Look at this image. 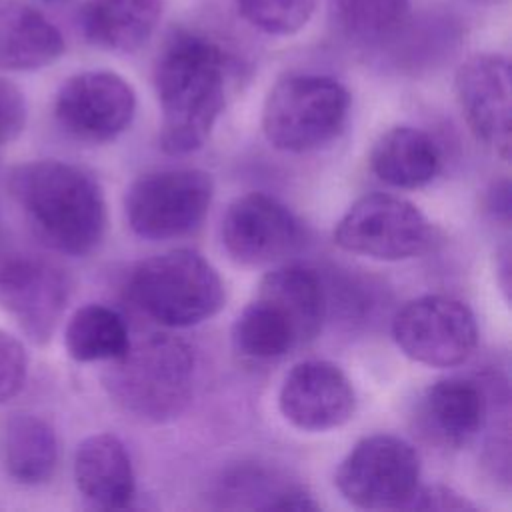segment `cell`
Listing matches in <instances>:
<instances>
[{"label":"cell","instance_id":"6da1fadb","mask_svg":"<svg viewBox=\"0 0 512 512\" xmlns=\"http://www.w3.org/2000/svg\"><path fill=\"white\" fill-rule=\"evenodd\" d=\"M230 58L210 36L178 30L154 64V90L162 112L160 146L190 154L204 146L226 106Z\"/></svg>","mask_w":512,"mask_h":512},{"label":"cell","instance_id":"7a4b0ae2","mask_svg":"<svg viewBox=\"0 0 512 512\" xmlns=\"http://www.w3.org/2000/svg\"><path fill=\"white\" fill-rule=\"evenodd\" d=\"M8 194L32 232L68 256H88L106 234L108 214L100 182L62 160L16 164L6 178Z\"/></svg>","mask_w":512,"mask_h":512},{"label":"cell","instance_id":"3957f363","mask_svg":"<svg viewBox=\"0 0 512 512\" xmlns=\"http://www.w3.org/2000/svg\"><path fill=\"white\" fill-rule=\"evenodd\" d=\"M194 352L170 334H148L108 362L102 384L112 402L140 422H168L190 404Z\"/></svg>","mask_w":512,"mask_h":512},{"label":"cell","instance_id":"277c9868","mask_svg":"<svg viewBox=\"0 0 512 512\" xmlns=\"http://www.w3.org/2000/svg\"><path fill=\"white\" fill-rule=\"evenodd\" d=\"M126 294L148 318L168 328L200 324L226 302L218 270L188 248L138 262L128 276Z\"/></svg>","mask_w":512,"mask_h":512},{"label":"cell","instance_id":"5b68a950","mask_svg":"<svg viewBox=\"0 0 512 512\" xmlns=\"http://www.w3.org/2000/svg\"><path fill=\"white\" fill-rule=\"evenodd\" d=\"M350 94L324 74H288L268 92L262 132L270 146L302 154L330 144L346 126Z\"/></svg>","mask_w":512,"mask_h":512},{"label":"cell","instance_id":"8992f818","mask_svg":"<svg viewBox=\"0 0 512 512\" xmlns=\"http://www.w3.org/2000/svg\"><path fill=\"white\" fill-rule=\"evenodd\" d=\"M214 196L208 172L168 168L138 176L124 196L126 218L134 234L146 240L184 236L200 226Z\"/></svg>","mask_w":512,"mask_h":512},{"label":"cell","instance_id":"52a82bcc","mask_svg":"<svg viewBox=\"0 0 512 512\" xmlns=\"http://www.w3.org/2000/svg\"><path fill=\"white\" fill-rule=\"evenodd\" d=\"M334 482L342 498L356 508H406L420 486V458L404 438L372 434L344 456Z\"/></svg>","mask_w":512,"mask_h":512},{"label":"cell","instance_id":"ba28073f","mask_svg":"<svg viewBox=\"0 0 512 512\" xmlns=\"http://www.w3.org/2000/svg\"><path fill=\"white\" fill-rule=\"evenodd\" d=\"M430 240L432 226L418 206L380 192L358 198L334 228L342 250L388 262L422 254Z\"/></svg>","mask_w":512,"mask_h":512},{"label":"cell","instance_id":"9c48e42d","mask_svg":"<svg viewBox=\"0 0 512 512\" xmlns=\"http://www.w3.org/2000/svg\"><path fill=\"white\" fill-rule=\"evenodd\" d=\"M392 336L410 360L432 368H452L474 352L478 324L462 300L426 294L408 300L396 312Z\"/></svg>","mask_w":512,"mask_h":512},{"label":"cell","instance_id":"30bf717a","mask_svg":"<svg viewBox=\"0 0 512 512\" xmlns=\"http://www.w3.org/2000/svg\"><path fill=\"white\" fill-rule=\"evenodd\" d=\"M70 296V276L52 260L18 254L0 264V308L36 346L52 340Z\"/></svg>","mask_w":512,"mask_h":512},{"label":"cell","instance_id":"8fae6325","mask_svg":"<svg viewBox=\"0 0 512 512\" xmlns=\"http://www.w3.org/2000/svg\"><path fill=\"white\" fill-rule=\"evenodd\" d=\"M136 114V92L110 70H86L70 76L54 98V118L72 138L104 144L128 130Z\"/></svg>","mask_w":512,"mask_h":512},{"label":"cell","instance_id":"7c38bea8","mask_svg":"<svg viewBox=\"0 0 512 512\" xmlns=\"http://www.w3.org/2000/svg\"><path fill=\"white\" fill-rule=\"evenodd\" d=\"M220 234L230 258L244 266L274 264L302 244L300 220L264 192L238 196L222 218Z\"/></svg>","mask_w":512,"mask_h":512},{"label":"cell","instance_id":"4fadbf2b","mask_svg":"<svg viewBox=\"0 0 512 512\" xmlns=\"http://www.w3.org/2000/svg\"><path fill=\"white\" fill-rule=\"evenodd\" d=\"M278 406L298 430L324 432L344 426L356 412V392L340 366L328 360H304L286 374Z\"/></svg>","mask_w":512,"mask_h":512},{"label":"cell","instance_id":"5bb4252c","mask_svg":"<svg viewBox=\"0 0 512 512\" xmlns=\"http://www.w3.org/2000/svg\"><path fill=\"white\" fill-rule=\"evenodd\" d=\"M456 100L472 134L502 160L510 156V62L474 54L456 72Z\"/></svg>","mask_w":512,"mask_h":512},{"label":"cell","instance_id":"9a60e30c","mask_svg":"<svg viewBox=\"0 0 512 512\" xmlns=\"http://www.w3.org/2000/svg\"><path fill=\"white\" fill-rule=\"evenodd\" d=\"M74 482L96 508H128L136 496V478L122 440L106 432L84 438L74 454Z\"/></svg>","mask_w":512,"mask_h":512},{"label":"cell","instance_id":"2e32d148","mask_svg":"<svg viewBox=\"0 0 512 512\" xmlns=\"http://www.w3.org/2000/svg\"><path fill=\"white\" fill-rule=\"evenodd\" d=\"M420 414L426 430L442 444L462 448L484 428L488 400L476 380L448 376L426 388Z\"/></svg>","mask_w":512,"mask_h":512},{"label":"cell","instance_id":"e0dca14e","mask_svg":"<svg viewBox=\"0 0 512 512\" xmlns=\"http://www.w3.org/2000/svg\"><path fill=\"white\" fill-rule=\"evenodd\" d=\"M64 48L62 32L46 14L22 0H0V70L46 68Z\"/></svg>","mask_w":512,"mask_h":512},{"label":"cell","instance_id":"ac0fdd59","mask_svg":"<svg viewBox=\"0 0 512 512\" xmlns=\"http://www.w3.org/2000/svg\"><path fill=\"white\" fill-rule=\"evenodd\" d=\"M164 0H86L78 26L88 44L110 52H136L160 24Z\"/></svg>","mask_w":512,"mask_h":512},{"label":"cell","instance_id":"d6986e66","mask_svg":"<svg viewBox=\"0 0 512 512\" xmlns=\"http://www.w3.org/2000/svg\"><path fill=\"white\" fill-rule=\"evenodd\" d=\"M60 444L48 420L30 412H12L0 424V464L22 486L46 484L58 466Z\"/></svg>","mask_w":512,"mask_h":512},{"label":"cell","instance_id":"ffe728a7","mask_svg":"<svg viewBox=\"0 0 512 512\" xmlns=\"http://www.w3.org/2000/svg\"><path fill=\"white\" fill-rule=\"evenodd\" d=\"M372 172L394 188H422L430 184L440 168L438 144L420 128L394 126L380 134L370 150Z\"/></svg>","mask_w":512,"mask_h":512},{"label":"cell","instance_id":"44dd1931","mask_svg":"<svg viewBox=\"0 0 512 512\" xmlns=\"http://www.w3.org/2000/svg\"><path fill=\"white\" fill-rule=\"evenodd\" d=\"M236 352L252 360H274L306 344L292 316L272 298L256 292L232 326Z\"/></svg>","mask_w":512,"mask_h":512},{"label":"cell","instance_id":"7402d4cb","mask_svg":"<svg viewBox=\"0 0 512 512\" xmlns=\"http://www.w3.org/2000/svg\"><path fill=\"white\" fill-rule=\"evenodd\" d=\"M334 12L340 32L372 50L398 46L414 26L410 0H336Z\"/></svg>","mask_w":512,"mask_h":512},{"label":"cell","instance_id":"603a6c76","mask_svg":"<svg viewBox=\"0 0 512 512\" xmlns=\"http://www.w3.org/2000/svg\"><path fill=\"white\" fill-rule=\"evenodd\" d=\"M256 292L276 300L292 316L306 344L320 334L328 300L314 270L300 264L280 266L262 276Z\"/></svg>","mask_w":512,"mask_h":512},{"label":"cell","instance_id":"cb8c5ba5","mask_svg":"<svg viewBox=\"0 0 512 512\" xmlns=\"http://www.w3.org/2000/svg\"><path fill=\"white\" fill-rule=\"evenodd\" d=\"M124 318L110 306L84 304L64 328V346L76 362H110L120 358L130 346Z\"/></svg>","mask_w":512,"mask_h":512},{"label":"cell","instance_id":"d4e9b609","mask_svg":"<svg viewBox=\"0 0 512 512\" xmlns=\"http://www.w3.org/2000/svg\"><path fill=\"white\" fill-rule=\"evenodd\" d=\"M234 4L250 26L272 36L296 34L316 10V0H234Z\"/></svg>","mask_w":512,"mask_h":512},{"label":"cell","instance_id":"484cf974","mask_svg":"<svg viewBox=\"0 0 512 512\" xmlns=\"http://www.w3.org/2000/svg\"><path fill=\"white\" fill-rule=\"evenodd\" d=\"M28 376V352L24 344L6 330H0V406L16 398Z\"/></svg>","mask_w":512,"mask_h":512},{"label":"cell","instance_id":"4316f807","mask_svg":"<svg viewBox=\"0 0 512 512\" xmlns=\"http://www.w3.org/2000/svg\"><path fill=\"white\" fill-rule=\"evenodd\" d=\"M28 120V106L22 90L6 80L0 78V146L10 144L16 140Z\"/></svg>","mask_w":512,"mask_h":512},{"label":"cell","instance_id":"83f0119b","mask_svg":"<svg viewBox=\"0 0 512 512\" xmlns=\"http://www.w3.org/2000/svg\"><path fill=\"white\" fill-rule=\"evenodd\" d=\"M412 510H474V504L468 502L462 494L454 492L448 486H426L416 490L412 500L406 504Z\"/></svg>","mask_w":512,"mask_h":512},{"label":"cell","instance_id":"f1b7e54d","mask_svg":"<svg viewBox=\"0 0 512 512\" xmlns=\"http://www.w3.org/2000/svg\"><path fill=\"white\" fill-rule=\"evenodd\" d=\"M472 2H484V4H492V2H498V0H472Z\"/></svg>","mask_w":512,"mask_h":512},{"label":"cell","instance_id":"f546056e","mask_svg":"<svg viewBox=\"0 0 512 512\" xmlns=\"http://www.w3.org/2000/svg\"><path fill=\"white\" fill-rule=\"evenodd\" d=\"M44 2H62V0H44Z\"/></svg>","mask_w":512,"mask_h":512}]
</instances>
